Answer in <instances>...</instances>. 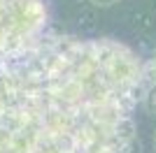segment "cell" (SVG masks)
<instances>
[{
    "label": "cell",
    "instance_id": "1",
    "mask_svg": "<svg viewBox=\"0 0 156 153\" xmlns=\"http://www.w3.org/2000/svg\"><path fill=\"white\" fill-rule=\"evenodd\" d=\"M144 88L128 44L44 35L0 65V153H119Z\"/></svg>",
    "mask_w": 156,
    "mask_h": 153
},
{
    "label": "cell",
    "instance_id": "2",
    "mask_svg": "<svg viewBox=\"0 0 156 153\" xmlns=\"http://www.w3.org/2000/svg\"><path fill=\"white\" fill-rule=\"evenodd\" d=\"M49 0H0V65L44 37Z\"/></svg>",
    "mask_w": 156,
    "mask_h": 153
},
{
    "label": "cell",
    "instance_id": "3",
    "mask_svg": "<svg viewBox=\"0 0 156 153\" xmlns=\"http://www.w3.org/2000/svg\"><path fill=\"white\" fill-rule=\"evenodd\" d=\"M142 107L149 116L156 118V81L147 83V88H144V93H142Z\"/></svg>",
    "mask_w": 156,
    "mask_h": 153
},
{
    "label": "cell",
    "instance_id": "4",
    "mask_svg": "<svg viewBox=\"0 0 156 153\" xmlns=\"http://www.w3.org/2000/svg\"><path fill=\"white\" fill-rule=\"evenodd\" d=\"M119 153H142V144H140V139H137V134H133Z\"/></svg>",
    "mask_w": 156,
    "mask_h": 153
},
{
    "label": "cell",
    "instance_id": "5",
    "mask_svg": "<svg viewBox=\"0 0 156 153\" xmlns=\"http://www.w3.org/2000/svg\"><path fill=\"white\" fill-rule=\"evenodd\" d=\"M144 76H147V83L156 81V56L144 63Z\"/></svg>",
    "mask_w": 156,
    "mask_h": 153
},
{
    "label": "cell",
    "instance_id": "6",
    "mask_svg": "<svg viewBox=\"0 0 156 153\" xmlns=\"http://www.w3.org/2000/svg\"><path fill=\"white\" fill-rule=\"evenodd\" d=\"M93 5H98V7H110V5H114V2H119V0H91Z\"/></svg>",
    "mask_w": 156,
    "mask_h": 153
},
{
    "label": "cell",
    "instance_id": "7",
    "mask_svg": "<svg viewBox=\"0 0 156 153\" xmlns=\"http://www.w3.org/2000/svg\"><path fill=\"white\" fill-rule=\"evenodd\" d=\"M154 146H156V132H154Z\"/></svg>",
    "mask_w": 156,
    "mask_h": 153
}]
</instances>
